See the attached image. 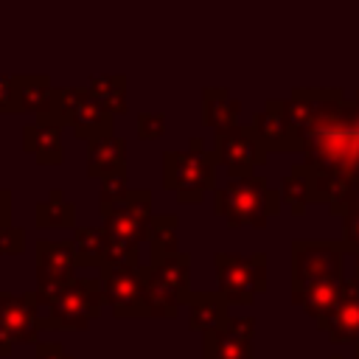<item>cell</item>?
Returning <instances> with one entry per match:
<instances>
[{"mask_svg": "<svg viewBox=\"0 0 359 359\" xmlns=\"http://www.w3.org/2000/svg\"><path fill=\"white\" fill-rule=\"evenodd\" d=\"M216 157L227 168V177L236 180V177H252V171L266 163L269 151L261 143L252 123L250 126L236 123L230 129L216 132Z\"/></svg>", "mask_w": 359, "mask_h": 359, "instance_id": "9c48e42d", "label": "cell"}, {"mask_svg": "<svg viewBox=\"0 0 359 359\" xmlns=\"http://www.w3.org/2000/svg\"><path fill=\"white\" fill-rule=\"evenodd\" d=\"M227 300L219 292H196L188 300V328L191 331H216L227 323L230 311H227Z\"/></svg>", "mask_w": 359, "mask_h": 359, "instance_id": "d6986e66", "label": "cell"}, {"mask_svg": "<svg viewBox=\"0 0 359 359\" xmlns=\"http://www.w3.org/2000/svg\"><path fill=\"white\" fill-rule=\"evenodd\" d=\"M126 171V140L118 135H104L87 140V177L104 180Z\"/></svg>", "mask_w": 359, "mask_h": 359, "instance_id": "e0dca14e", "label": "cell"}, {"mask_svg": "<svg viewBox=\"0 0 359 359\" xmlns=\"http://www.w3.org/2000/svg\"><path fill=\"white\" fill-rule=\"evenodd\" d=\"M22 149L36 157L39 165H62L65 160V146H62V129L56 126H39L25 123L22 126Z\"/></svg>", "mask_w": 359, "mask_h": 359, "instance_id": "ac0fdd59", "label": "cell"}, {"mask_svg": "<svg viewBox=\"0 0 359 359\" xmlns=\"http://www.w3.org/2000/svg\"><path fill=\"white\" fill-rule=\"evenodd\" d=\"M101 269H140V244H132L107 233V252H104Z\"/></svg>", "mask_w": 359, "mask_h": 359, "instance_id": "f1b7e54d", "label": "cell"}, {"mask_svg": "<svg viewBox=\"0 0 359 359\" xmlns=\"http://www.w3.org/2000/svg\"><path fill=\"white\" fill-rule=\"evenodd\" d=\"M17 84L14 76H3L0 73V115H17Z\"/></svg>", "mask_w": 359, "mask_h": 359, "instance_id": "d6a6232c", "label": "cell"}, {"mask_svg": "<svg viewBox=\"0 0 359 359\" xmlns=\"http://www.w3.org/2000/svg\"><path fill=\"white\" fill-rule=\"evenodd\" d=\"M216 283L219 294L227 303L250 306L258 294L266 292V252L255 255H236V252H216Z\"/></svg>", "mask_w": 359, "mask_h": 359, "instance_id": "5b68a950", "label": "cell"}, {"mask_svg": "<svg viewBox=\"0 0 359 359\" xmlns=\"http://www.w3.org/2000/svg\"><path fill=\"white\" fill-rule=\"evenodd\" d=\"M8 353H11V351H6V348L0 345V359H3V356H8Z\"/></svg>", "mask_w": 359, "mask_h": 359, "instance_id": "d590c367", "label": "cell"}, {"mask_svg": "<svg viewBox=\"0 0 359 359\" xmlns=\"http://www.w3.org/2000/svg\"><path fill=\"white\" fill-rule=\"evenodd\" d=\"M331 359H348V356H342V353H331Z\"/></svg>", "mask_w": 359, "mask_h": 359, "instance_id": "8d00e7d4", "label": "cell"}, {"mask_svg": "<svg viewBox=\"0 0 359 359\" xmlns=\"http://www.w3.org/2000/svg\"><path fill=\"white\" fill-rule=\"evenodd\" d=\"M317 328L325 331L334 345H345V342L359 345V278L356 275L345 280L337 309L328 317H323Z\"/></svg>", "mask_w": 359, "mask_h": 359, "instance_id": "5bb4252c", "label": "cell"}, {"mask_svg": "<svg viewBox=\"0 0 359 359\" xmlns=\"http://www.w3.org/2000/svg\"><path fill=\"white\" fill-rule=\"evenodd\" d=\"M216 151H205L199 137H191L188 151L163 154V188L177 196V202H202L208 191H216Z\"/></svg>", "mask_w": 359, "mask_h": 359, "instance_id": "3957f363", "label": "cell"}, {"mask_svg": "<svg viewBox=\"0 0 359 359\" xmlns=\"http://www.w3.org/2000/svg\"><path fill=\"white\" fill-rule=\"evenodd\" d=\"M56 118L59 126H70L76 137L93 140L112 132V112L90 93V87H56Z\"/></svg>", "mask_w": 359, "mask_h": 359, "instance_id": "8992f818", "label": "cell"}, {"mask_svg": "<svg viewBox=\"0 0 359 359\" xmlns=\"http://www.w3.org/2000/svg\"><path fill=\"white\" fill-rule=\"evenodd\" d=\"M177 216L174 213H154L151 219V230H149V252H151V264L165 261L168 255L180 252V241H177Z\"/></svg>", "mask_w": 359, "mask_h": 359, "instance_id": "484cf974", "label": "cell"}, {"mask_svg": "<svg viewBox=\"0 0 359 359\" xmlns=\"http://www.w3.org/2000/svg\"><path fill=\"white\" fill-rule=\"evenodd\" d=\"M76 280V252L73 241H50L39 238L36 241V303L39 309L48 306L65 286Z\"/></svg>", "mask_w": 359, "mask_h": 359, "instance_id": "ba28073f", "label": "cell"}, {"mask_svg": "<svg viewBox=\"0 0 359 359\" xmlns=\"http://www.w3.org/2000/svg\"><path fill=\"white\" fill-rule=\"evenodd\" d=\"M345 255H348V247L342 241L294 238L292 241V286L323 280V278H345Z\"/></svg>", "mask_w": 359, "mask_h": 359, "instance_id": "52a82bcc", "label": "cell"}, {"mask_svg": "<svg viewBox=\"0 0 359 359\" xmlns=\"http://www.w3.org/2000/svg\"><path fill=\"white\" fill-rule=\"evenodd\" d=\"M104 309L101 278L76 275L70 286H65L48 306L39 309V331H84Z\"/></svg>", "mask_w": 359, "mask_h": 359, "instance_id": "277c9868", "label": "cell"}, {"mask_svg": "<svg viewBox=\"0 0 359 359\" xmlns=\"http://www.w3.org/2000/svg\"><path fill=\"white\" fill-rule=\"evenodd\" d=\"M348 278H323V280H309V283H294L292 286V303L297 309H303L314 323H320L323 317H328L345 289Z\"/></svg>", "mask_w": 359, "mask_h": 359, "instance_id": "9a60e30c", "label": "cell"}, {"mask_svg": "<svg viewBox=\"0 0 359 359\" xmlns=\"http://www.w3.org/2000/svg\"><path fill=\"white\" fill-rule=\"evenodd\" d=\"M140 140H160L165 135V115L163 112H140L135 118Z\"/></svg>", "mask_w": 359, "mask_h": 359, "instance_id": "4dcf8cb0", "label": "cell"}, {"mask_svg": "<svg viewBox=\"0 0 359 359\" xmlns=\"http://www.w3.org/2000/svg\"><path fill=\"white\" fill-rule=\"evenodd\" d=\"M314 118L303 137V174L311 202L334 205L359 180V90L348 101L342 90H309Z\"/></svg>", "mask_w": 359, "mask_h": 359, "instance_id": "6da1fadb", "label": "cell"}, {"mask_svg": "<svg viewBox=\"0 0 359 359\" xmlns=\"http://www.w3.org/2000/svg\"><path fill=\"white\" fill-rule=\"evenodd\" d=\"M252 317H227L216 331L202 334V359H255L252 353Z\"/></svg>", "mask_w": 359, "mask_h": 359, "instance_id": "7c38bea8", "label": "cell"}, {"mask_svg": "<svg viewBox=\"0 0 359 359\" xmlns=\"http://www.w3.org/2000/svg\"><path fill=\"white\" fill-rule=\"evenodd\" d=\"M104 303L115 317H149L146 283L140 269H101Z\"/></svg>", "mask_w": 359, "mask_h": 359, "instance_id": "8fae6325", "label": "cell"}, {"mask_svg": "<svg viewBox=\"0 0 359 359\" xmlns=\"http://www.w3.org/2000/svg\"><path fill=\"white\" fill-rule=\"evenodd\" d=\"M87 87L107 107V112H112V115H123L126 112V76L123 73L90 76Z\"/></svg>", "mask_w": 359, "mask_h": 359, "instance_id": "4316f807", "label": "cell"}, {"mask_svg": "<svg viewBox=\"0 0 359 359\" xmlns=\"http://www.w3.org/2000/svg\"><path fill=\"white\" fill-rule=\"evenodd\" d=\"M331 216H342V244L353 255L359 250V180H353L345 194L328 208Z\"/></svg>", "mask_w": 359, "mask_h": 359, "instance_id": "603a6c76", "label": "cell"}, {"mask_svg": "<svg viewBox=\"0 0 359 359\" xmlns=\"http://www.w3.org/2000/svg\"><path fill=\"white\" fill-rule=\"evenodd\" d=\"M151 266V272H154V278L157 280H163L171 292H177L180 297H182V303L188 306V300H191V255L188 252H177V255H168L165 261H160V264H149Z\"/></svg>", "mask_w": 359, "mask_h": 359, "instance_id": "cb8c5ba5", "label": "cell"}, {"mask_svg": "<svg viewBox=\"0 0 359 359\" xmlns=\"http://www.w3.org/2000/svg\"><path fill=\"white\" fill-rule=\"evenodd\" d=\"M11 227V191L0 188V230Z\"/></svg>", "mask_w": 359, "mask_h": 359, "instance_id": "e575fe53", "label": "cell"}, {"mask_svg": "<svg viewBox=\"0 0 359 359\" xmlns=\"http://www.w3.org/2000/svg\"><path fill=\"white\" fill-rule=\"evenodd\" d=\"M36 227L48 230H62L73 227L76 230V205L62 194V188H53L48 199L36 202Z\"/></svg>", "mask_w": 359, "mask_h": 359, "instance_id": "d4e9b609", "label": "cell"}, {"mask_svg": "<svg viewBox=\"0 0 359 359\" xmlns=\"http://www.w3.org/2000/svg\"><path fill=\"white\" fill-rule=\"evenodd\" d=\"M34 359H76V356L70 351H65V345H59V342H39Z\"/></svg>", "mask_w": 359, "mask_h": 359, "instance_id": "836d02e7", "label": "cell"}, {"mask_svg": "<svg viewBox=\"0 0 359 359\" xmlns=\"http://www.w3.org/2000/svg\"><path fill=\"white\" fill-rule=\"evenodd\" d=\"M280 199L289 205V210L294 216H303L306 213V205L311 202V188H309V177L303 174L300 163L292 165V171L283 177V182H280Z\"/></svg>", "mask_w": 359, "mask_h": 359, "instance_id": "83f0119b", "label": "cell"}, {"mask_svg": "<svg viewBox=\"0 0 359 359\" xmlns=\"http://www.w3.org/2000/svg\"><path fill=\"white\" fill-rule=\"evenodd\" d=\"M129 180H126V171H121V174H112V177H104L101 180V191H98V210L101 213H107V210H112V208H118L126 196H129Z\"/></svg>", "mask_w": 359, "mask_h": 359, "instance_id": "f546056e", "label": "cell"}, {"mask_svg": "<svg viewBox=\"0 0 359 359\" xmlns=\"http://www.w3.org/2000/svg\"><path fill=\"white\" fill-rule=\"evenodd\" d=\"M17 84V107L20 112H31L39 126H59L56 118V87L42 73H20L14 76Z\"/></svg>", "mask_w": 359, "mask_h": 359, "instance_id": "4fadbf2b", "label": "cell"}, {"mask_svg": "<svg viewBox=\"0 0 359 359\" xmlns=\"http://www.w3.org/2000/svg\"><path fill=\"white\" fill-rule=\"evenodd\" d=\"M39 339V303L36 292H0V345H34Z\"/></svg>", "mask_w": 359, "mask_h": 359, "instance_id": "30bf717a", "label": "cell"}, {"mask_svg": "<svg viewBox=\"0 0 359 359\" xmlns=\"http://www.w3.org/2000/svg\"><path fill=\"white\" fill-rule=\"evenodd\" d=\"M280 191L269 188V182L258 174L227 180L213 191V213L227 222V227H266L269 216L280 213Z\"/></svg>", "mask_w": 359, "mask_h": 359, "instance_id": "7a4b0ae2", "label": "cell"}, {"mask_svg": "<svg viewBox=\"0 0 359 359\" xmlns=\"http://www.w3.org/2000/svg\"><path fill=\"white\" fill-rule=\"evenodd\" d=\"M73 252L76 266L81 269H101L107 252V230L104 227H76L73 230Z\"/></svg>", "mask_w": 359, "mask_h": 359, "instance_id": "7402d4cb", "label": "cell"}, {"mask_svg": "<svg viewBox=\"0 0 359 359\" xmlns=\"http://www.w3.org/2000/svg\"><path fill=\"white\" fill-rule=\"evenodd\" d=\"M252 126L261 137V143L266 146V151H300L286 118H283V109H280V98H269L264 104L261 112H255L252 118Z\"/></svg>", "mask_w": 359, "mask_h": 359, "instance_id": "2e32d148", "label": "cell"}, {"mask_svg": "<svg viewBox=\"0 0 359 359\" xmlns=\"http://www.w3.org/2000/svg\"><path fill=\"white\" fill-rule=\"evenodd\" d=\"M353 359H359V345H356V348H353Z\"/></svg>", "mask_w": 359, "mask_h": 359, "instance_id": "74e56055", "label": "cell"}, {"mask_svg": "<svg viewBox=\"0 0 359 359\" xmlns=\"http://www.w3.org/2000/svg\"><path fill=\"white\" fill-rule=\"evenodd\" d=\"M238 112H241V104L224 87H208L202 93V121L213 132L236 126L238 123Z\"/></svg>", "mask_w": 359, "mask_h": 359, "instance_id": "ffe728a7", "label": "cell"}, {"mask_svg": "<svg viewBox=\"0 0 359 359\" xmlns=\"http://www.w3.org/2000/svg\"><path fill=\"white\" fill-rule=\"evenodd\" d=\"M101 219H104L101 227H104L109 236H115V238H123V241H132V244H143V241H149L151 222H146V219H140L137 213H132L123 202H121L118 208L101 213Z\"/></svg>", "mask_w": 359, "mask_h": 359, "instance_id": "44dd1931", "label": "cell"}, {"mask_svg": "<svg viewBox=\"0 0 359 359\" xmlns=\"http://www.w3.org/2000/svg\"><path fill=\"white\" fill-rule=\"evenodd\" d=\"M25 250V230L22 227H6L0 230V255H20Z\"/></svg>", "mask_w": 359, "mask_h": 359, "instance_id": "1f68e13d", "label": "cell"}]
</instances>
